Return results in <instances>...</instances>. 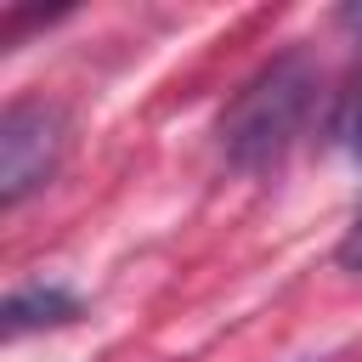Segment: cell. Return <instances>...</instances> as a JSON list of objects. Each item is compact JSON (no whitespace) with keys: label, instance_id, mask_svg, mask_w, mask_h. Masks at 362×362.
<instances>
[{"label":"cell","instance_id":"obj_1","mask_svg":"<svg viewBox=\"0 0 362 362\" xmlns=\"http://www.w3.org/2000/svg\"><path fill=\"white\" fill-rule=\"evenodd\" d=\"M317 85L322 79H317V62L305 51H283V57L260 62L238 85V96L226 102V113L215 124L221 158L243 175L277 170L294 153V141H300V130L317 107Z\"/></svg>","mask_w":362,"mask_h":362},{"label":"cell","instance_id":"obj_5","mask_svg":"<svg viewBox=\"0 0 362 362\" xmlns=\"http://www.w3.org/2000/svg\"><path fill=\"white\" fill-rule=\"evenodd\" d=\"M334 260H339L345 272H362V204L351 209V226H345V238L334 243Z\"/></svg>","mask_w":362,"mask_h":362},{"label":"cell","instance_id":"obj_4","mask_svg":"<svg viewBox=\"0 0 362 362\" xmlns=\"http://www.w3.org/2000/svg\"><path fill=\"white\" fill-rule=\"evenodd\" d=\"M334 141L351 153V158H362V79L339 96V107H334Z\"/></svg>","mask_w":362,"mask_h":362},{"label":"cell","instance_id":"obj_2","mask_svg":"<svg viewBox=\"0 0 362 362\" xmlns=\"http://www.w3.org/2000/svg\"><path fill=\"white\" fill-rule=\"evenodd\" d=\"M68 158V113L57 102L23 96L0 113V209H17L57 181Z\"/></svg>","mask_w":362,"mask_h":362},{"label":"cell","instance_id":"obj_3","mask_svg":"<svg viewBox=\"0 0 362 362\" xmlns=\"http://www.w3.org/2000/svg\"><path fill=\"white\" fill-rule=\"evenodd\" d=\"M79 317H85V305L62 283H23L0 305V334L6 339H23V334H40V328H68Z\"/></svg>","mask_w":362,"mask_h":362}]
</instances>
